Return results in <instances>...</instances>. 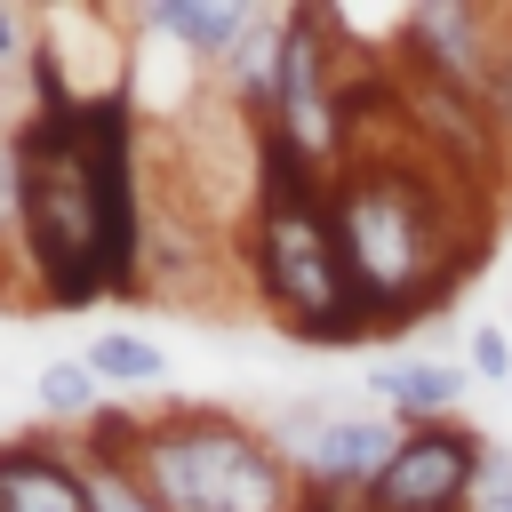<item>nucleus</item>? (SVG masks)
Listing matches in <instances>:
<instances>
[{"mask_svg":"<svg viewBox=\"0 0 512 512\" xmlns=\"http://www.w3.org/2000/svg\"><path fill=\"white\" fill-rule=\"evenodd\" d=\"M464 392H472V368H456V360H440V352H392V360L368 368V408L392 416L400 432L448 424V416L464 408Z\"/></svg>","mask_w":512,"mask_h":512,"instance_id":"nucleus-9","label":"nucleus"},{"mask_svg":"<svg viewBox=\"0 0 512 512\" xmlns=\"http://www.w3.org/2000/svg\"><path fill=\"white\" fill-rule=\"evenodd\" d=\"M464 368L480 384H512V336L496 320H472V344H464Z\"/></svg>","mask_w":512,"mask_h":512,"instance_id":"nucleus-15","label":"nucleus"},{"mask_svg":"<svg viewBox=\"0 0 512 512\" xmlns=\"http://www.w3.org/2000/svg\"><path fill=\"white\" fill-rule=\"evenodd\" d=\"M488 432L448 416V424H416L400 432V448L384 456V472L368 480L360 512H472L480 464H488Z\"/></svg>","mask_w":512,"mask_h":512,"instance_id":"nucleus-6","label":"nucleus"},{"mask_svg":"<svg viewBox=\"0 0 512 512\" xmlns=\"http://www.w3.org/2000/svg\"><path fill=\"white\" fill-rule=\"evenodd\" d=\"M0 512H96L80 448L48 440V432L0 440Z\"/></svg>","mask_w":512,"mask_h":512,"instance_id":"nucleus-8","label":"nucleus"},{"mask_svg":"<svg viewBox=\"0 0 512 512\" xmlns=\"http://www.w3.org/2000/svg\"><path fill=\"white\" fill-rule=\"evenodd\" d=\"M88 368H96L104 392H160L168 384V352L152 336H136V328H104L88 344Z\"/></svg>","mask_w":512,"mask_h":512,"instance_id":"nucleus-11","label":"nucleus"},{"mask_svg":"<svg viewBox=\"0 0 512 512\" xmlns=\"http://www.w3.org/2000/svg\"><path fill=\"white\" fill-rule=\"evenodd\" d=\"M240 280L248 296L272 312V328L288 344H376V312L352 288V264L336 248V216H328V168H312L288 136L264 128V168H256V216L240 232Z\"/></svg>","mask_w":512,"mask_h":512,"instance_id":"nucleus-3","label":"nucleus"},{"mask_svg":"<svg viewBox=\"0 0 512 512\" xmlns=\"http://www.w3.org/2000/svg\"><path fill=\"white\" fill-rule=\"evenodd\" d=\"M504 400H512V384H504Z\"/></svg>","mask_w":512,"mask_h":512,"instance_id":"nucleus-17","label":"nucleus"},{"mask_svg":"<svg viewBox=\"0 0 512 512\" xmlns=\"http://www.w3.org/2000/svg\"><path fill=\"white\" fill-rule=\"evenodd\" d=\"M248 24H256L248 0H152V8L136 16V32L168 40L184 64H216V72H224V56L248 40Z\"/></svg>","mask_w":512,"mask_h":512,"instance_id":"nucleus-10","label":"nucleus"},{"mask_svg":"<svg viewBox=\"0 0 512 512\" xmlns=\"http://www.w3.org/2000/svg\"><path fill=\"white\" fill-rule=\"evenodd\" d=\"M488 128L504 144V176H512V16H504V48H496V72H488Z\"/></svg>","mask_w":512,"mask_h":512,"instance_id":"nucleus-14","label":"nucleus"},{"mask_svg":"<svg viewBox=\"0 0 512 512\" xmlns=\"http://www.w3.org/2000/svg\"><path fill=\"white\" fill-rule=\"evenodd\" d=\"M96 408H104V384H96L88 360H48V368H40V416H56V424H88Z\"/></svg>","mask_w":512,"mask_h":512,"instance_id":"nucleus-13","label":"nucleus"},{"mask_svg":"<svg viewBox=\"0 0 512 512\" xmlns=\"http://www.w3.org/2000/svg\"><path fill=\"white\" fill-rule=\"evenodd\" d=\"M128 472L160 512H296L304 504V480L272 448V432L216 400L144 408V440Z\"/></svg>","mask_w":512,"mask_h":512,"instance_id":"nucleus-4","label":"nucleus"},{"mask_svg":"<svg viewBox=\"0 0 512 512\" xmlns=\"http://www.w3.org/2000/svg\"><path fill=\"white\" fill-rule=\"evenodd\" d=\"M472 512H512V448H504V440H496V448H488V464H480Z\"/></svg>","mask_w":512,"mask_h":512,"instance_id":"nucleus-16","label":"nucleus"},{"mask_svg":"<svg viewBox=\"0 0 512 512\" xmlns=\"http://www.w3.org/2000/svg\"><path fill=\"white\" fill-rule=\"evenodd\" d=\"M504 16L512 8H488V0H416L384 56L400 72H424L440 88H464V96H488V72H496V48H504Z\"/></svg>","mask_w":512,"mask_h":512,"instance_id":"nucleus-7","label":"nucleus"},{"mask_svg":"<svg viewBox=\"0 0 512 512\" xmlns=\"http://www.w3.org/2000/svg\"><path fill=\"white\" fill-rule=\"evenodd\" d=\"M488 200L496 184L440 168L424 144H384L328 168L336 248L384 336L456 304V288L488 264Z\"/></svg>","mask_w":512,"mask_h":512,"instance_id":"nucleus-2","label":"nucleus"},{"mask_svg":"<svg viewBox=\"0 0 512 512\" xmlns=\"http://www.w3.org/2000/svg\"><path fill=\"white\" fill-rule=\"evenodd\" d=\"M264 432L296 464V480L304 488H328V496H368V480L400 448V424L376 416V408H352V400H296Z\"/></svg>","mask_w":512,"mask_h":512,"instance_id":"nucleus-5","label":"nucleus"},{"mask_svg":"<svg viewBox=\"0 0 512 512\" xmlns=\"http://www.w3.org/2000/svg\"><path fill=\"white\" fill-rule=\"evenodd\" d=\"M16 216L32 312L144 296V128L136 96L16 112Z\"/></svg>","mask_w":512,"mask_h":512,"instance_id":"nucleus-1","label":"nucleus"},{"mask_svg":"<svg viewBox=\"0 0 512 512\" xmlns=\"http://www.w3.org/2000/svg\"><path fill=\"white\" fill-rule=\"evenodd\" d=\"M0 304L32 312V272H24V216H16V120L0 128Z\"/></svg>","mask_w":512,"mask_h":512,"instance_id":"nucleus-12","label":"nucleus"}]
</instances>
